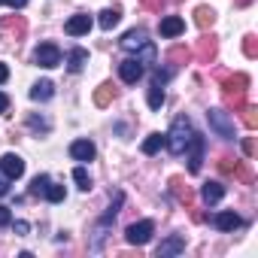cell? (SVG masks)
<instances>
[{"instance_id": "cell-35", "label": "cell", "mask_w": 258, "mask_h": 258, "mask_svg": "<svg viewBox=\"0 0 258 258\" xmlns=\"http://www.w3.org/2000/svg\"><path fill=\"white\" fill-rule=\"evenodd\" d=\"M28 124L34 127V131H43V134H49V121H46V118H37V115H31V118H28Z\"/></svg>"}, {"instance_id": "cell-24", "label": "cell", "mask_w": 258, "mask_h": 258, "mask_svg": "<svg viewBox=\"0 0 258 258\" xmlns=\"http://www.w3.org/2000/svg\"><path fill=\"white\" fill-rule=\"evenodd\" d=\"M149 109H161L164 106V85H158V82H152L149 85Z\"/></svg>"}, {"instance_id": "cell-4", "label": "cell", "mask_w": 258, "mask_h": 258, "mask_svg": "<svg viewBox=\"0 0 258 258\" xmlns=\"http://www.w3.org/2000/svg\"><path fill=\"white\" fill-rule=\"evenodd\" d=\"M34 61H37L40 67L52 70V67H58V64H61V49H58L55 43H40V46H37V52H34Z\"/></svg>"}, {"instance_id": "cell-34", "label": "cell", "mask_w": 258, "mask_h": 258, "mask_svg": "<svg viewBox=\"0 0 258 258\" xmlns=\"http://www.w3.org/2000/svg\"><path fill=\"white\" fill-rule=\"evenodd\" d=\"M167 58H170V61H188V58H191V52H188V49H182V46H176V49H170V52H167Z\"/></svg>"}, {"instance_id": "cell-28", "label": "cell", "mask_w": 258, "mask_h": 258, "mask_svg": "<svg viewBox=\"0 0 258 258\" xmlns=\"http://www.w3.org/2000/svg\"><path fill=\"white\" fill-rule=\"evenodd\" d=\"M49 182H52V179H49L46 173H43V176H37V179L31 182V195H34V198H46V191H49Z\"/></svg>"}, {"instance_id": "cell-43", "label": "cell", "mask_w": 258, "mask_h": 258, "mask_svg": "<svg viewBox=\"0 0 258 258\" xmlns=\"http://www.w3.org/2000/svg\"><path fill=\"white\" fill-rule=\"evenodd\" d=\"M243 152H246V155H252V152H255V143H252V140H249V137H246V140H243Z\"/></svg>"}, {"instance_id": "cell-36", "label": "cell", "mask_w": 258, "mask_h": 258, "mask_svg": "<svg viewBox=\"0 0 258 258\" xmlns=\"http://www.w3.org/2000/svg\"><path fill=\"white\" fill-rule=\"evenodd\" d=\"M7 225H13V213L10 207H0V228H7Z\"/></svg>"}, {"instance_id": "cell-33", "label": "cell", "mask_w": 258, "mask_h": 258, "mask_svg": "<svg viewBox=\"0 0 258 258\" xmlns=\"http://www.w3.org/2000/svg\"><path fill=\"white\" fill-rule=\"evenodd\" d=\"M46 198H49L52 204H61V201L67 198V191H64V185H55V182H49V191H46Z\"/></svg>"}, {"instance_id": "cell-44", "label": "cell", "mask_w": 258, "mask_h": 258, "mask_svg": "<svg viewBox=\"0 0 258 258\" xmlns=\"http://www.w3.org/2000/svg\"><path fill=\"white\" fill-rule=\"evenodd\" d=\"M10 191V185H7V179H0V195H7Z\"/></svg>"}, {"instance_id": "cell-3", "label": "cell", "mask_w": 258, "mask_h": 258, "mask_svg": "<svg viewBox=\"0 0 258 258\" xmlns=\"http://www.w3.org/2000/svg\"><path fill=\"white\" fill-rule=\"evenodd\" d=\"M152 234H155V225H152L149 219H143V222L127 225V231H124V240L131 243V246H146V243L152 240Z\"/></svg>"}, {"instance_id": "cell-9", "label": "cell", "mask_w": 258, "mask_h": 258, "mask_svg": "<svg viewBox=\"0 0 258 258\" xmlns=\"http://www.w3.org/2000/svg\"><path fill=\"white\" fill-rule=\"evenodd\" d=\"M64 31H67L70 37H82V34H88V31H91V16H88V13H76L73 19H67Z\"/></svg>"}, {"instance_id": "cell-30", "label": "cell", "mask_w": 258, "mask_h": 258, "mask_svg": "<svg viewBox=\"0 0 258 258\" xmlns=\"http://www.w3.org/2000/svg\"><path fill=\"white\" fill-rule=\"evenodd\" d=\"M73 179H76V185H79L82 191H88V188H91V176H88V170H85V167H76V170H73Z\"/></svg>"}, {"instance_id": "cell-8", "label": "cell", "mask_w": 258, "mask_h": 258, "mask_svg": "<svg viewBox=\"0 0 258 258\" xmlns=\"http://www.w3.org/2000/svg\"><path fill=\"white\" fill-rule=\"evenodd\" d=\"M216 52H219V40H216L213 34H204V37L198 40V61H201V64H210V61L216 58Z\"/></svg>"}, {"instance_id": "cell-32", "label": "cell", "mask_w": 258, "mask_h": 258, "mask_svg": "<svg viewBox=\"0 0 258 258\" xmlns=\"http://www.w3.org/2000/svg\"><path fill=\"white\" fill-rule=\"evenodd\" d=\"M219 170H222L225 176H234V170H237V158H231V155H222V158H219Z\"/></svg>"}, {"instance_id": "cell-27", "label": "cell", "mask_w": 258, "mask_h": 258, "mask_svg": "<svg viewBox=\"0 0 258 258\" xmlns=\"http://www.w3.org/2000/svg\"><path fill=\"white\" fill-rule=\"evenodd\" d=\"M240 112H243V124L249 127V131H255V127H258V109H255L252 103H246Z\"/></svg>"}, {"instance_id": "cell-21", "label": "cell", "mask_w": 258, "mask_h": 258, "mask_svg": "<svg viewBox=\"0 0 258 258\" xmlns=\"http://www.w3.org/2000/svg\"><path fill=\"white\" fill-rule=\"evenodd\" d=\"M195 25H198L201 31L213 28V25H216V13H213L210 7H198V10H195Z\"/></svg>"}, {"instance_id": "cell-17", "label": "cell", "mask_w": 258, "mask_h": 258, "mask_svg": "<svg viewBox=\"0 0 258 258\" xmlns=\"http://www.w3.org/2000/svg\"><path fill=\"white\" fill-rule=\"evenodd\" d=\"M201 198H204V204H219V201L225 198V185H222V182H204Z\"/></svg>"}, {"instance_id": "cell-39", "label": "cell", "mask_w": 258, "mask_h": 258, "mask_svg": "<svg viewBox=\"0 0 258 258\" xmlns=\"http://www.w3.org/2000/svg\"><path fill=\"white\" fill-rule=\"evenodd\" d=\"M140 4H143L146 10H152V13H155V10H161V0H140Z\"/></svg>"}, {"instance_id": "cell-15", "label": "cell", "mask_w": 258, "mask_h": 258, "mask_svg": "<svg viewBox=\"0 0 258 258\" xmlns=\"http://www.w3.org/2000/svg\"><path fill=\"white\" fill-rule=\"evenodd\" d=\"M94 152H97V149H94L91 140H73V143H70V155H73L76 161H91Z\"/></svg>"}, {"instance_id": "cell-25", "label": "cell", "mask_w": 258, "mask_h": 258, "mask_svg": "<svg viewBox=\"0 0 258 258\" xmlns=\"http://www.w3.org/2000/svg\"><path fill=\"white\" fill-rule=\"evenodd\" d=\"M225 103H228L234 112H240V109L246 106V91H225Z\"/></svg>"}, {"instance_id": "cell-1", "label": "cell", "mask_w": 258, "mask_h": 258, "mask_svg": "<svg viewBox=\"0 0 258 258\" xmlns=\"http://www.w3.org/2000/svg\"><path fill=\"white\" fill-rule=\"evenodd\" d=\"M191 134H195L191 121H188L185 115H176V118H173V124H170V131L164 134V146H167L173 155H185V146H188Z\"/></svg>"}, {"instance_id": "cell-16", "label": "cell", "mask_w": 258, "mask_h": 258, "mask_svg": "<svg viewBox=\"0 0 258 258\" xmlns=\"http://www.w3.org/2000/svg\"><path fill=\"white\" fill-rule=\"evenodd\" d=\"M213 225H216L219 231H237V228L243 225V219H240L237 213H231V210H225V213H216V219H213Z\"/></svg>"}, {"instance_id": "cell-5", "label": "cell", "mask_w": 258, "mask_h": 258, "mask_svg": "<svg viewBox=\"0 0 258 258\" xmlns=\"http://www.w3.org/2000/svg\"><path fill=\"white\" fill-rule=\"evenodd\" d=\"M188 173H201V164H204V149H207V140L201 134H191L188 140Z\"/></svg>"}, {"instance_id": "cell-2", "label": "cell", "mask_w": 258, "mask_h": 258, "mask_svg": "<svg viewBox=\"0 0 258 258\" xmlns=\"http://www.w3.org/2000/svg\"><path fill=\"white\" fill-rule=\"evenodd\" d=\"M207 121H210V127L216 131V137H222V140H234L237 137L234 134V118L225 109H210L207 112Z\"/></svg>"}, {"instance_id": "cell-6", "label": "cell", "mask_w": 258, "mask_h": 258, "mask_svg": "<svg viewBox=\"0 0 258 258\" xmlns=\"http://www.w3.org/2000/svg\"><path fill=\"white\" fill-rule=\"evenodd\" d=\"M118 76H121V82L134 85L137 79H143V64H140L137 58H124V61L118 64Z\"/></svg>"}, {"instance_id": "cell-38", "label": "cell", "mask_w": 258, "mask_h": 258, "mask_svg": "<svg viewBox=\"0 0 258 258\" xmlns=\"http://www.w3.org/2000/svg\"><path fill=\"white\" fill-rule=\"evenodd\" d=\"M0 7H16V10H22V7H28V0H0Z\"/></svg>"}, {"instance_id": "cell-26", "label": "cell", "mask_w": 258, "mask_h": 258, "mask_svg": "<svg viewBox=\"0 0 258 258\" xmlns=\"http://www.w3.org/2000/svg\"><path fill=\"white\" fill-rule=\"evenodd\" d=\"M161 146H164V134H149V137L143 140V152H146V155L161 152Z\"/></svg>"}, {"instance_id": "cell-13", "label": "cell", "mask_w": 258, "mask_h": 258, "mask_svg": "<svg viewBox=\"0 0 258 258\" xmlns=\"http://www.w3.org/2000/svg\"><path fill=\"white\" fill-rule=\"evenodd\" d=\"M158 31H161V37H167V40H173V37H179V34L185 31V22H182L179 16H167V19H161V25H158Z\"/></svg>"}, {"instance_id": "cell-40", "label": "cell", "mask_w": 258, "mask_h": 258, "mask_svg": "<svg viewBox=\"0 0 258 258\" xmlns=\"http://www.w3.org/2000/svg\"><path fill=\"white\" fill-rule=\"evenodd\" d=\"M28 231H31V225H28V222H16V234H22V237H25Z\"/></svg>"}, {"instance_id": "cell-41", "label": "cell", "mask_w": 258, "mask_h": 258, "mask_svg": "<svg viewBox=\"0 0 258 258\" xmlns=\"http://www.w3.org/2000/svg\"><path fill=\"white\" fill-rule=\"evenodd\" d=\"M7 79H10V67H7V64H0V85H4Z\"/></svg>"}, {"instance_id": "cell-37", "label": "cell", "mask_w": 258, "mask_h": 258, "mask_svg": "<svg viewBox=\"0 0 258 258\" xmlns=\"http://www.w3.org/2000/svg\"><path fill=\"white\" fill-rule=\"evenodd\" d=\"M167 79H170V70H155V79H152V82H158V85H167Z\"/></svg>"}, {"instance_id": "cell-31", "label": "cell", "mask_w": 258, "mask_h": 258, "mask_svg": "<svg viewBox=\"0 0 258 258\" xmlns=\"http://www.w3.org/2000/svg\"><path fill=\"white\" fill-rule=\"evenodd\" d=\"M243 55L246 58H258V40L249 34V37H243Z\"/></svg>"}, {"instance_id": "cell-19", "label": "cell", "mask_w": 258, "mask_h": 258, "mask_svg": "<svg viewBox=\"0 0 258 258\" xmlns=\"http://www.w3.org/2000/svg\"><path fill=\"white\" fill-rule=\"evenodd\" d=\"M112 100H115V85L112 82H103V85L94 88V103L97 106H109Z\"/></svg>"}, {"instance_id": "cell-11", "label": "cell", "mask_w": 258, "mask_h": 258, "mask_svg": "<svg viewBox=\"0 0 258 258\" xmlns=\"http://www.w3.org/2000/svg\"><path fill=\"white\" fill-rule=\"evenodd\" d=\"M182 249H185V237H182V234H173V237L161 240V246H158V258H170V255H179Z\"/></svg>"}, {"instance_id": "cell-18", "label": "cell", "mask_w": 258, "mask_h": 258, "mask_svg": "<svg viewBox=\"0 0 258 258\" xmlns=\"http://www.w3.org/2000/svg\"><path fill=\"white\" fill-rule=\"evenodd\" d=\"M85 64H88V52H85V49H79V46H76V49H70V55H67V70H70V73H79Z\"/></svg>"}, {"instance_id": "cell-14", "label": "cell", "mask_w": 258, "mask_h": 258, "mask_svg": "<svg viewBox=\"0 0 258 258\" xmlns=\"http://www.w3.org/2000/svg\"><path fill=\"white\" fill-rule=\"evenodd\" d=\"M170 191L176 195V201H179V204H185V207H191V204H195V191L185 185V179H182V176H173V179H170Z\"/></svg>"}, {"instance_id": "cell-29", "label": "cell", "mask_w": 258, "mask_h": 258, "mask_svg": "<svg viewBox=\"0 0 258 258\" xmlns=\"http://www.w3.org/2000/svg\"><path fill=\"white\" fill-rule=\"evenodd\" d=\"M234 176H240L246 185H252V182H255V176H252V170H249V161H237V170H234Z\"/></svg>"}, {"instance_id": "cell-23", "label": "cell", "mask_w": 258, "mask_h": 258, "mask_svg": "<svg viewBox=\"0 0 258 258\" xmlns=\"http://www.w3.org/2000/svg\"><path fill=\"white\" fill-rule=\"evenodd\" d=\"M52 94H55V85H52L49 79H40V82L31 88V97H34V100H49Z\"/></svg>"}, {"instance_id": "cell-10", "label": "cell", "mask_w": 258, "mask_h": 258, "mask_svg": "<svg viewBox=\"0 0 258 258\" xmlns=\"http://www.w3.org/2000/svg\"><path fill=\"white\" fill-rule=\"evenodd\" d=\"M0 28H4L7 34H16V40H22V37L28 34L25 16H4V19H0Z\"/></svg>"}, {"instance_id": "cell-7", "label": "cell", "mask_w": 258, "mask_h": 258, "mask_svg": "<svg viewBox=\"0 0 258 258\" xmlns=\"http://www.w3.org/2000/svg\"><path fill=\"white\" fill-rule=\"evenodd\" d=\"M0 170H4L7 179H19V176L25 173V161H22L16 152H7L4 158H0Z\"/></svg>"}, {"instance_id": "cell-42", "label": "cell", "mask_w": 258, "mask_h": 258, "mask_svg": "<svg viewBox=\"0 0 258 258\" xmlns=\"http://www.w3.org/2000/svg\"><path fill=\"white\" fill-rule=\"evenodd\" d=\"M7 109H10V97L0 91V112H7Z\"/></svg>"}, {"instance_id": "cell-12", "label": "cell", "mask_w": 258, "mask_h": 258, "mask_svg": "<svg viewBox=\"0 0 258 258\" xmlns=\"http://www.w3.org/2000/svg\"><path fill=\"white\" fill-rule=\"evenodd\" d=\"M146 43H149V37H146V31H143V28L127 31V34L121 37V49H127V52H137V49H143Z\"/></svg>"}, {"instance_id": "cell-20", "label": "cell", "mask_w": 258, "mask_h": 258, "mask_svg": "<svg viewBox=\"0 0 258 258\" xmlns=\"http://www.w3.org/2000/svg\"><path fill=\"white\" fill-rule=\"evenodd\" d=\"M222 88H225V91H246V88H249V76H246V73L225 76V79H222Z\"/></svg>"}, {"instance_id": "cell-22", "label": "cell", "mask_w": 258, "mask_h": 258, "mask_svg": "<svg viewBox=\"0 0 258 258\" xmlns=\"http://www.w3.org/2000/svg\"><path fill=\"white\" fill-rule=\"evenodd\" d=\"M118 22H121V10H115V7H112V10H103V13L97 16V25H100L103 31H112Z\"/></svg>"}]
</instances>
